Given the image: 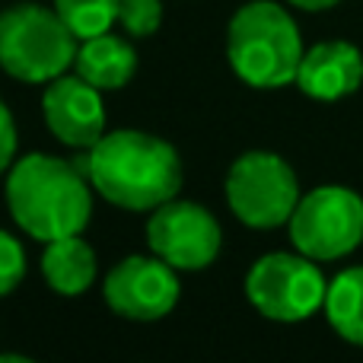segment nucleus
Segmentation results:
<instances>
[{"label": "nucleus", "instance_id": "nucleus-5", "mask_svg": "<svg viewBox=\"0 0 363 363\" xmlns=\"http://www.w3.org/2000/svg\"><path fill=\"white\" fill-rule=\"evenodd\" d=\"M226 201L239 223L252 230H274L294 217L300 204V182L287 160L277 153L252 150L230 166Z\"/></svg>", "mask_w": 363, "mask_h": 363}, {"label": "nucleus", "instance_id": "nucleus-9", "mask_svg": "<svg viewBox=\"0 0 363 363\" xmlns=\"http://www.w3.org/2000/svg\"><path fill=\"white\" fill-rule=\"evenodd\" d=\"M102 294L112 313L134 322H153L172 313L179 303V277L176 268L160 255H131L108 271Z\"/></svg>", "mask_w": 363, "mask_h": 363}, {"label": "nucleus", "instance_id": "nucleus-7", "mask_svg": "<svg viewBox=\"0 0 363 363\" xmlns=\"http://www.w3.org/2000/svg\"><path fill=\"white\" fill-rule=\"evenodd\" d=\"M328 284L315 268V258L290 255V252H271L258 258L245 274V296L249 303L274 322H303L319 306H325Z\"/></svg>", "mask_w": 363, "mask_h": 363}, {"label": "nucleus", "instance_id": "nucleus-3", "mask_svg": "<svg viewBox=\"0 0 363 363\" xmlns=\"http://www.w3.org/2000/svg\"><path fill=\"white\" fill-rule=\"evenodd\" d=\"M226 55L242 83L277 89L296 83L303 64V38L294 16L274 0H252L230 19Z\"/></svg>", "mask_w": 363, "mask_h": 363}, {"label": "nucleus", "instance_id": "nucleus-14", "mask_svg": "<svg viewBox=\"0 0 363 363\" xmlns=\"http://www.w3.org/2000/svg\"><path fill=\"white\" fill-rule=\"evenodd\" d=\"M328 325L345 341L363 347V264L347 268L328 284L325 294Z\"/></svg>", "mask_w": 363, "mask_h": 363}, {"label": "nucleus", "instance_id": "nucleus-11", "mask_svg": "<svg viewBox=\"0 0 363 363\" xmlns=\"http://www.w3.org/2000/svg\"><path fill=\"white\" fill-rule=\"evenodd\" d=\"M363 83V55L351 42H319L303 55L296 86L319 102H335L357 93Z\"/></svg>", "mask_w": 363, "mask_h": 363}, {"label": "nucleus", "instance_id": "nucleus-12", "mask_svg": "<svg viewBox=\"0 0 363 363\" xmlns=\"http://www.w3.org/2000/svg\"><path fill=\"white\" fill-rule=\"evenodd\" d=\"M42 274L55 294L80 296L96 281V252L89 249L86 239H80V233L51 239L42 255Z\"/></svg>", "mask_w": 363, "mask_h": 363}, {"label": "nucleus", "instance_id": "nucleus-4", "mask_svg": "<svg viewBox=\"0 0 363 363\" xmlns=\"http://www.w3.org/2000/svg\"><path fill=\"white\" fill-rule=\"evenodd\" d=\"M77 35L57 10L16 4L0 13V67L23 83H51L77 61Z\"/></svg>", "mask_w": 363, "mask_h": 363}, {"label": "nucleus", "instance_id": "nucleus-1", "mask_svg": "<svg viewBox=\"0 0 363 363\" xmlns=\"http://www.w3.org/2000/svg\"><path fill=\"white\" fill-rule=\"evenodd\" d=\"M86 179L108 204L157 211L182 188V163L172 144L147 131H112L89 147Z\"/></svg>", "mask_w": 363, "mask_h": 363}, {"label": "nucleus", "instance_id": "nucleus-2", "mask_svg": "<svg viewBox=\"0 0 363 363\" xmlns=\"http://www.w3.org/2000/svg\"><path fill=\"white\" fill-rule=\"evenodd\" d=\"M6 207L16 226L38 242L77 236L93 213L89 182L77 166L48 153L16 160L6 179Z\"/></svg>", "mask_w": 363, "mask_h": 363}, {"label": "nucleus", "instance_id": "nucleus-10", "mask_svg": "<svg viewBox=\"0 0 363 363\" xmlns=\"http://www.w3.org/2000/svg\"><path fill=\"white\" fill-rule=\"evenodd\" d=\"M42 115L48 131L55 134L61 144L74 147V150H89L99 144L106 134V108H102V96L93 83H86L80 74L70 77L61 74L45 86L42 96Z\"/></svg>", "mask_w": 363, "mask_h": 363}, {"label": "nucleus", "instance_id": "nucleus-19", "mask_svg": "<svg viewBox=\"0 0 363 363\" xmlns=\"http://www.w3.org/2000/svg\"><path fill=\"white\" fill-rule=\"evenodd\" d=\"M294 6H300V10H313V13H319V10H332L335 4H341V0H290Z\"/></svg>", "mask_w": 363, "mask_h": 363}, {"label": "nucleus", "instance_id": "nucleus-13", "mask_svg": "<svg viewBox=\"0 0 363 363\" xmlns=\"http://www.w3.org/2000/svg\"><path fill=\"white\" fill-rule=\"evenodd\" d=\"M74 67H77V74L86 83H93L96 89H118V86H125L134 77V70H138V55H134V48L125 38L102 32V35L83 38Z\"/></svg>", "mask_w": 363, "mask_h": 363}, {"label": "nucleus", "instance_id": "nucleus-17", "mask_svg": "<svg viewBox=\"0 0 363 363\" xmlns=\"http://www.w3.org/2000/svg\"><path fill=\"white\" fill-rule=\"evenodd\" d=\"M26 274V252L16 236L0 230V296L13 294Z\"/></svg>", "mask_w": 363, "mask_h": 363}, {"label": "nucleus", "instance_id": "nucleus-18", "mask_svg": "<svg viewBox=\"0 0 363 363\" xmlns=\"http://www.w3.org/2000/svg\"><path fill=\"white\" fill-rule=\"evenodd\" d=\"M16 157V125H13L10 108L0 102V172L10 169Z\"/></svg>", "mask_w": 363, "mask_h": 363}, {"label": "nucleus", "instance_id": "nucleus-6", "mask_svg": "<svg viewBox=\"0 0 363 363\" xmlns=\"http://www.w3.org/2000/svg\"><path fill=\"white\" fill-rule=\"evenodd\" d=\"M290 242L315 262L351 255L363 242V198L345 185L313 188L290 217Z\"/></svg>", "mask_w": 363, "mask_h": 363}, {"label": "nucleus", "instance_id": "nucleus-8", "mask_svg": "<svg viewBox=\"0 0 363 363\" xmlns=\"http://www.w3.org/2000/svg\"><path fill=\"white\" fill-rule=\"evenodd\" d=\"M147 242L176 271H201L217 258L223 233L207 207L172 198L147 220Z\"/></svg>", "mask_w": 363, "mask_h": 363}, {"label": "nucleus", "instance_id": "nucleus-16", "mask_svg": "<svg viewBox=\"0 0 363 363\" xmlns=\"http://www.w3.org/2000/svg\"><path fill=\"white\" fill-rule=\"evenodd\" d=\"M118 23L128 35L147 38L160 29V23H163V6H160V0H121Z\"/></svg>", "mask_w": 363, "mask_h": 363}, {"label": "nucleus", "instance_id": "nucleus-15", "mask_svg": "<svg viewBox=\"0 0 363 363\" xmlns=\"http://www.w3.org/2000/svg\"><path fill=\"white\" fill-rule=\"evenodd\" d=\"M121 0H55V10L77 38H93L118 23Z\"/></svg>", "mask_w": 363, "mask_h": 363}]
</instances>
